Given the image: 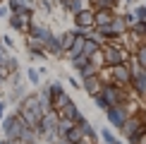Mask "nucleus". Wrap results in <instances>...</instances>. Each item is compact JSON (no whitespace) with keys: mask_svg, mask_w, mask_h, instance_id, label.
<instances>
[{"mask_svg":"<svg viewBox=\"0 0 146 144\" xmlns=\"http://www.w3.org/2000/svg\"><path fill=\"white\" fill-rule=\"evenodd\" d=\"M134 15L139 22H146V5H139V7H134Z\"/></svg>","mask_w":146,"mask_h":144,"instance_id":"nucleus-37","label":"nucleus"},{"mask_svg":"<svg viewBox=\"0 0 146 144\" xmlns=\"http://www.w3.org/2000/svg\"><path fill=\"white\" fill-rule=\"evenodd\" d=\"M19 139L27 142V144H36V142H38V130H36V127H24Z\"/></svg>","mask_w":146,"mask_h":144,"instance_id":"nucleus-27","label":"nucleus"},{"mask_svg":"<svg viewBox=\"0 0 146 144\" xmlns=\"http://www.w3.org/2000/svg\"><path fill=\"white\" fill-rule=\"evenodd\" d=\"M7 144H22L19 139H7Z\"/></svg>","mask_w":146,"mask_h":144,"instance_id":"nucleus-46","label":"nucleus"},{"mask_svg":"<svg viewBox=\"0 0 146 144\" xmlns=\"http://www.w3.org/2000/svg\"><path fill=\"white\" fill-rule=\"evenodd\" d=\"M55 34L50 27H46V24H36V22H31V27H29V36L31 39H36V41H41V43H46L50 36Z\"/></svg>","mask_w":146,"mask_h":144,"instance_id":"nucleus-10","label":"nucleus"},{"mask_svg":"<svg viewBox=\"0 0 146 144\" xmlns=\"http://www.w3.org/2000/svg\"><path fill=\"white\" fill-rule=\"evenodd\" d=\"M38 5H41V10H43L46 15H50V12H53V5H50V0H38Z\"/></svg>","mask_w":146,"mask_h":144,"instance_id":"nucleus-39","label":"nucleus"},{"mask_svg":"<svg viewBox=\"0 0 146 144\" xmlns=\"http://www.w3.org/2000/svg\"><path fill=\"white\" fill-rule=\"evenodd\" d=\"M5 3H7L10 15H17V12H22V10H24V3H22V0H5Z\"/></svg>","mask_w":146,"mask_h":144,"instance_id":"nucleus-33","label":"nucleus"},{"mask_svg":"<svg viewBox=\"0 0 146 144\" xmlns=\"http://www.w3.org/2000/svg\"><path fill=\"white\" fill-rule=\"evenodd\" d=\"M43 48H46L48 55H53V58H65V48H62V41H60V34H53L43 43Z\"/></svg>","mask_w":146,"mask_h":144,"instance_id":"nucleus-11","label":"nucleus"},{"mask_svg":"<svg viewBox=\"0 0 146 144\" xmlns=\"http://www.w3.org/2000/svg\"><path fill=\"white\" fill-rule=\"evenodd\" d=\"M86 7H89L86 0H67V5H65L62 10H67L70 15H77V12H82V10H86Z\"/></svg>","mask_w":146,"mask_h":144,"instance_id":"nucleus-23","label":"nucleus"},{"mask_svg":"<svg viewBox=\"0 0 146 144\" xmlns=\"http://www.w3.org/2000/svg\"><path fill=\"white\" fill-rule=\"evenodd\" d=\"M17 115L24 120V125L27 127H38L41 118H43V111H41V106H31V108H17Z\"/></svg>","mask_w":146,"mask_h":144,"instance_id":"nucleus-7","label":"nucleus"},{"mask_svg":"<svg viewBox=\"0 0 146 144\" xmlns=\"http://www.w3.org/2000/svg\"><path fill=\"white\" fill-rule=\"evenodd\" d=\"M91 101H94V103H96V108H98V111H103V113H106L108 108H110V103H108V99H106V96H103L101 91L91 96Z\"/></svg>","mask_w":146,"mask_h":144,"instance_id":"nucleus-30","label":"nucleus"},{"mask_svg":"<svg viewBox=\"0 0 146 144\" xmlns=\"http://www.w3.org/2000/svg\"><path fill=\"white\" fill-rule=\"evenodd\" d=\"M0 144H7V139H0Z\"/></svg>","mask_w":146,"mask_h":144,"instance_id":"nucleus-51","label":"nucleus"},{"mask_svg":"<svg viewBox=\"0 0 146 144\" xmlns=\"http://www.w3.org/2000/svg\"><path fill=\"white\" fill-rule=\"evenodd\" d=\"M31 22H34V7H27V5H24V10L17 12V15H7L10 29L12 31H19V34H29Z\"/></svg>","mask_w":146,"mask_h":144,"instance_id":"nucleus-2","label":"nucleus"},{"mask_svg":"<svg viewBox=\"0 0 146 144\" xmlns=\"http://www.w3.org/2000/svg\"><path fill=\"white\" fill-rule=\"evenodd\" d=\"M41 79H43V77L38 75L36 67H27V82L31 84V87H41Z\"/></svg>","mask_w":146,"mask_h":144,"instance_id":"nucleus-29","label":"nucleus"},{"mask_svg":"<svg viewBox=\"0 0 146 144\" xmlns=\"http://www.w3.org/2000/svg\"><path fill=\"white\" fill-rule=\"evenodd\" d=\"M101 87H103L101 72H98V75H91V77H86V79H82V89H84V91H86L89 96L98 94V91H101Z\"/></svg>","mask_w":146,"mask_h":144,"instance_id":"nucleus-13","label":"nucleus"},{"mask_svg":"<svg viewBox=\"0 0 146 144\" xmlns=\"http://www.w3.org/2000/svg\"><path fill=\"white\" fill-rule=\"evenodd\" d=\"M141 125H144V118H141V115H129V118H127V123L120 127V135H122V137H129L132 132H139V130H141Z\"/></svg>","mask_w":146,"mask_h":144,"instance_id":"nucleus-14","label":"nucleus"},{"mask_svg":"<svg viewBox=\"0 0 146 144\" xmlns=\"http://www.w3.org/2000/svg\"><path fill=\"white\" fill-rule=\"evenodd\" d=\"M84 36H74V39H72V46L67 48V51H65V58L67 60H72V58H77V55H82L84 53Z\"/></svg>","mask_w":146,"mask_h":144,"instance_id":"nucleus-17","label":"nucleus"},{"mask_svg":"<svg viewBox=\"0 0 146 144\" xmlns=\"http://www.w3.org/2000/svg\"><path fill=\"white\" fill-rule=\"evenodd\" d=\"M77 144H91V142L89 139H82V142H77Z\"/></svg>","mask_w":146,"mask_h":144,"instance_id":"nucleus-47","label":"nucleus"},{"mask_svg":"<svg viewBox=\"0 0 146 144\" xmlns=\"http://www.w3.org/2000/svg\"><path fill=\"white\" fill-rule=\"evenodd\" d=\"M98 72H101V67L94 63V60H89L86 65H82V67L77 70V75H79V82H82V79H86V77H91V75H98Z\"/></svg>","mask_w":146,"mask_h":144,"instance_id":"nucleus-19","label":"nucleus"},{"mask_svg":"<svg viewBox=\"0 0 146 144\" xmlns=\"http://www.w3.org/2000/svg\"><path fill=\"white\" fill-rule=\"evenodd\" d=\"M115 12L113 10H96L94 12V27H108Z\"/></svg>","mask_w":146,"mask_h":144,"instance_id":"nucleus-18","label":"nucleus"},{"mask_svg":"<svg viewBox=\"0 0 146 144\" xmlns=\"http://www.w3.org/2000/svg\"><path fill=\"white\" fill-rule=\"evenodd\" d=\"M0 127H3V135H5V139H19L22 137V132H24V127H27V125H24V120L17 115H5L3 120H0Z\"/></svg>","mask_w":146,"mask_h":144,"instance_id":"nucleus-3","label":"nucleus"},{"mask_svg":"<svg viewBox=\"0 0 146 144\" xmlns=\"http://www.w3.org/2000/svg\"><path fill=\"white\" fill-rule=\"evenodd\" d=\"M77 127H79V130H82V135H84V139H89L91 144H98V139H101V137H98V132H96V130H94V125H91V123H89V120H86V118H84V120H82V123H79V125H77Z\"/></svg>","mask_w":146,"mask_h":144,"instance_id":"nucleus-16","label":"nucleus"},{"mask_svg":"<svg viewBox=\"0 0 146 144\" xmlns=\"http://www.w3.org/2000/svg\"><path fill=\"white\" fill-rule=\"evenodd\" d=\"M72 127H74V123H72L70 118H62V115H60V123H58V135L62 137L65 132H67V130H72Z\"/></svg>","mask_w":146,"mask_h":144,"instance_id":"nucleus-31","label":"nucleus"},{"mask_svg":"<svg viewBox=\"0 0 146 144\" xmlns=\"http://www.w3.org/2000/svg\"><path fill=\"white\" fill-rule=\"evenodd\" d=\"M122 63H127L125 48L108 41V43L103 46V65H106V67H115V65H122Z\"/></svg>","mask_w":146,"mask_h":144,"instance_id":"nucleus-4","label":"nucleus"},{"mask_svg":"<svg viewBox=\"0 0 146 144\" xmlns=\"http://www.w3.org/2000/svg\"><path fill=\"white\" fill-rule=\"evenodd\" d=\"M122 15H125V22L129 24V27H132L134 22H139V19H137V15H134V10H129V12H122Z\"/></svg>","mask_w":146,"mask_h":144,"instance_id":"nucleus-38","label":"nucleus"},{"mask_svg":"<svg viewBox=\"0 0 146 144\" xmlns=\"http://www.w3.org/2000/svg\"><path fill=\"white\" fill-rule=\"evenodd\" d=\"M110 34H113V39L117 41V39H122V36L129 31V24L125 22V15H113V19H110Z\"/></svg>","mask_w":146,"mask_h":144,"instance_id":"nucleus-9","label":"nucleus"},{"mask_svg":"<svg viewBox=\"0 0 146 144\" xmlns=\"http://www.w3.org/2000/svg\"><path fill=\"white\" fill-rule=\"evenodd\" d=\"M101 51H103V46H101V43H96L94 39H86V41H84V55H86L89 60L94 58V55H98Z\"/></svg>","mask_w":146,"mask_h":144,"instance_id":"nucleus-21","label":"nucleus"},{"mask_svg":"<svg viewBox=\"0 0 146 144\" xmlns=\"http://www.w3.org/2000/svg\"><path fill=\"white\" fill-rule=\"evenodd\" d=\"M3 46L7 48V51H10V48H15V39H12L10 34H5V36H3Z\"/></svg>","mask_w":146,"mask_h":144,"instance_id":"nucleus-40","label":"nucleus"},{"mask_svg":"<svg viewBox=\"0 0 146 144\" xmlns=\"http://www.w3.org/2000/svg\"><path fill=\"white\" fill-rule=\"evenodd\" d=\"M29 91H27V89H24V84H19V82H17L15 84V87H12V91H10V96H7V103H10V101H15V103H19V101L24 99V96H27Z\"/></svg>","mask_w":146,"mask_h":144,"instance_id":"nucleus-22","label":"nucleus"},{"mask_svg":"<svg viewBox=\"0 0 146 144\" xmlns=\"http://www.w3.org/2000/svg\"><path fill=\"white\" fill-rule=\"evenodd\" d=\"M94 7H89L86 10H82V12H77V15H72L74 17V27H94Z\"/></svg>","mask_w":146,"mask_h":144,"instance_id":"nucleus-15","label":"nucleus"},{"mask_svg":"<svg viewBox=\"0 0 146 144\" xmlns=\"http://www.w3.org/2000/svg\"><path fill=\"white\" fill-rule=\"evenodd\" d=\"M27 53H29V58H31V60H46L48 58L46 51H27Z\"/></svg>","mask_w":146,"mask_h":144,"instance_id":"nucleus-36","label":"nucleus"},{"mask_svg":"<svg viewBox=\"0 0 146 144\" xmlns=\"http://www.w3.org/2000/svg\"><path fill=\"white\" fill-rule=\"evenodd\" d=\"M7 77H10V72H7V67H5V63L0 60V84H3L5 79H7Z\"/></svg>","mask_w":146,"mask_h":144,"instance_id":"nucleus-41","label":"nucleus"},{"mask_svg":"<svg viewBox=\"0 0 146 144\" xmlns=\"http://www.w3.org/2000/svg\"><path fill=\"white\" fill-rule=\"evenodd\" d=\"M58 3H60V5H62V7H65V5H67V0H58Z\"/></svg>","mask_w":146,"mask_h":144,"instance_id":"nucleus-48","label":"nucleus"},{"mask_svg":"<svg viewBox=\"0 0 146 144\" xmlns=\"http://www.w3.org/2000/svg\"><path fill=\"white\" fill-rule=\"evenodd\" d=\"M0 46H3V39H0Z\"/></svg>","mask_w":146,"mask_h":144,"instance_id":"nucleus-52","label":"nucleus"},{"mask_svg":"<svg viewBox=\"0 0 146 144\" xmlns=\"http://www.w3.org/2000/svg\"><path fill=\"white\" fill-rule=\"evenodd\" d=\"M5 67H7L10 75H15V72L19 70V63H17V58H15V55H7V58H5Z\"/></svg>","mask_w":146,"mask_h":144,"instance_id":"nucleus-34","label":"nucleus"},{"mask_svg":"<svg viewBox=\"0 0 146 144\" xmlns=\"http://www.w3.org/2000/svg\"><path fill=\"white\" fill-rule=\"evenodd\" d=\"M134 65L137 67H146V43L134 48Z\"/></svg>","mask_w":146,"mask_h":144,"instance_id":"nucleus-26","label":"nucleus"},{"mask_svg":"<svg viewBox=\"0 0 146 144\" xmlns=\"http://www.w3.org/2000/svg\"><path fill=\"white\" fill-rule=\"evenodd\" d=\"M58 123H60V113L58 111H48L43 113V118H41V123H38V137L43 139L46 144H55L58 142Z\"/></svg>","mask_w":146,"mask_h":144,"instance_id":"nucleus-1","label":"nucleus"},{"mask_svg":"<svg viewBox=\"0 0 146 144\" xmlns=\"http://www.w3.org/2000/svg\"><path fill=\"white\" fill-rule=\"evenodd\" d=\"M67 84H70L72 89H82V82H79V79H74V77H72V75L67 77Z\"/></svg>","mask_w":146,"mask_h":144,"instance_id":"nucleus-42","label":"nucleus"},{"mask_svg":"<svg viewBox=\"0 0 146 144\" xmlns=\"http://www.w3.org/2000/svg\"><path fill=\"white\" fill-rule=\"evenodd\" d=\"M43 87H46V91L50 94V99H55L58 94H62V91H65V87H62V82H60V79H50L48 84H43Z\"/></svg>","mask_w":146,"mask_h":144,"instance_id":"nucleus-24","label":"nucleus"},{"mask_svg":"<svg viewBox=\"0 0 146 144\" xmlns=\"http://www.w3.org/2000/svg\"><path fill=\"white\" fill-rule=\"evenodd\" d=\"M62 137H65V139H67L70 144H77V142H82V139H84V135H82V130H79L77 125H74V127H72V130H67V132H65Z\"/></svg>","mask_w":146,"mask_h":144,"instance_id":"nucleus-28","label":"nucleus"},{"mask_svg":"<svg viewBox=\"0 0 146 144\" xmlns=\"http://www.w3.org/2000/svg\"><path fill=\"white\" fill-rule=\"evenodd\" d=\"M117 3H134V0H117Z\"/></svg>","mask_w":146,"mask_h":144,"instance_id":"nucleus-49","label":"nucleus"},{"mask_svg":"<svg viewBox=\"0 0 146 144\" xmlns=\"http://www.w3.org/2000/svg\"><path fill=\"white\" fill-rule=\"evenodd\" d=\"M86 3H89V0H86Z\"/></svg>","mask_w":146,"mask_h":144,"instance_id":"nucleus-53","label":"nucleus"},{"mask_svg":"<svg viewBox=\"0 0 146 144\" xmlns=\"http://www.w3.org/2000/svg\"><path fill=\"white\" fill-rule=\"evenodd\" d=\"M7 15H10L7 5H3V3H0V19H7Z\"/></svg>","mask_w":146,"mask_h":144,"instance_id":"nucleus-43","label":"nucleus"},{"mask_svg":"<svg viewBox=\"0 0 146 144\" xmlns=\"http://www.w3.org/2000/svg\"><path fill=\"white\" fill-rule=\"evenodd\" d=\"M70 101H72V96H70L67 91H62V94H58L55 99H53V111H58V113H60V111H62L65 106L70 103Z\"/></svg>","mask_w":146,"mask_h":144,"instance_id":"nucleus-25","label":"nucleus"},{"mask_svg":"<svg viewBox=\"0 0 146 144\" xmlns=\"http://www.w3.org/2000/svg\"><path fill=\"white\" fill-rule=\"evenodd\" d=\"M60 115H62V118H70V120H72L74 125H79V123H82L84 118H86V115H84L82 111H79V106L74 103V101H70V103L65 106L62 111H60Z\"/></svg>","mask_w":146,"mask_h":144,"instance_id":"nucleus-12","label":"nucleus"},{"mask_svg":"<svg viewBox=\"0 0 146 144\" xmlns=\"http://www.w3.org/2000/svg\"><path fill=\"white\" fill-rule=\"evenodd\" d=\"M115 144H125V142H122V139H115Z\"/></svg>","mask_w":146,"mask_h":144,"instance_id":"nucleus-50","label":"nucleus"},{"mask_svg":"<svg viewBox=\"0 0 146 144\" xmlns=\"http://www.w3.org/2000/svg\"><path fill=\"white\" fill-rule=\"evenodd\" d=\"M7 106H10L7 101H0V120L5 118V111H7Z\"/></svg>","mask_w":146,"mask_h":144,"instance_id":"nucleus-44","label":"nucleus"},{"mask_svg":"<svg viewBox=\"0 0 146 144\" xmlns=\"http://www.w3.org/2000/svg\"><path fill=\"white\" fill-rule=\"evenodd\" d=\"M38 106H41V111H43V113L53 111V99H50V94L46 91L43 84H41V91H38Z\"/></svg>","mask_w":146,"mask_h":144,"instance_id":"nucleus-20","label":"nucleus"},{"mask_svg":"<svg viewBox=\"0 0 146 144\" xmlns=\"http://www.w3.org/2000/svg\"><path fill=\"white\" fill-rule=\"evenodd\" d=\"M72 39H74V34H72V29H67V31L60 34V41H62V48L67 51V48L72 46Z\"/></svg>","mask_w":146,"mask_h":144,"instance_id":"nucleus-35","label":"nucleus"},{"mask_svg":"<svg viewBox=\"0 0 146 144\" xmlns=\"http://www.w3.org/2000/svg\"><path fill=\"white\" fill-rule=\"evenodd\" d=\"M108 70H110V82L120 84V87H129L132 84V67L127 63L115 65V67H108Z\"/></svg>","mask_w":146,"mask_h":144,"instance_id":"nucleus-6","label":"nucleus"},{"mask_svg":"<svg viewBox=\"0 0 146 144\" xmlns=\"http://www.w3.org/2000/svg\"><path fill=\"white\" fill-rule=\"evenodd\" d=\"M55 144H70V142L65 139V137H58V142H55Z\"/></svg>","mask_w":146,"mask_h":144,"instance_id":"nucleus-45","label":"nucleus"},{"mask_svg":"<svg viewBox=\"0 0 146 144\" xmlns=\"http://www.w3.org/2000/svg\"><path fill=\"white\" fill-rule=\"evenodd\" d=\"M132 113H129V106L127 103H122V106H110L106 111V120H108V125L110 127H122V125L127 123V118H129Z\"/></svg>","mask_w":146,"mask_h":144,"instance_id":"nucleus-5","label":"nucleus"},{"mask_svg":"<svg viewBox=\"0 0 146 144\" xmlns=\"http://www.w3.org/2000/svg\"><path fill=\"white\" fill-rule=\"evenodd\" d=\"M132 91H134L137 96H141V99H146V67H132Z\"/></svg>","mask_w":146,"mask_h":144,"instance_id":"nucleus-8","label":"nucleus"},{"mask_svg":"<svg viewBox=\"0 0 146 144\" xmlns=\"http://www.w3.org/2000/svg\"><path fill=\"white\" fill-rule=\"evenodd\" d=\"M98 137H101V142H103V144H115V139H117V137L110 132V127H103V130L98 132Z\"/></svg>","mask_w":146,"mask_h":144,"instance_id":"nucleus-32","label":"nucleus"}]
</instances>
